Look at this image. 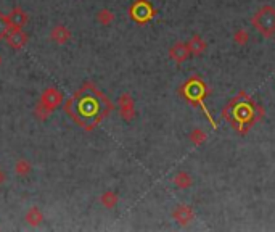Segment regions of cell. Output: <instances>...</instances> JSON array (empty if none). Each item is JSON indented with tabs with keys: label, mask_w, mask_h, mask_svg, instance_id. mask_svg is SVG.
I'll use <instances>...</instances> for the list:
<instances>
[{
	"label": "cell",
	"mask_w": 275,
	"mask_h": 232,
	"mask_svg": "<svg viewBox=\"0 0 275 232\" xmlns=\"http://www.w3.org/2000/svg\"><path fill=\"white\" fill-rule=\"evenodd\" d=\"M111 110L113 104L92 83H86L65 105L66 115L86 131L97 127L111 113Z\"/></svg>",
	"instance_id": "6da1fadb"
},
{
	"label": "cell",
	"mask_w": 275,
	"mask_h": 232,
	"mask_svg": "<svg viewBox=\"0 0 275 232\" xmlns=\"http://www.w3.org/2000/svg\"><path fill=\"white\" fill-rule=\"evenodd\" d=\"M222 116L224 119L229 121L237 134L244 136L248 134L250 127H253L258 121L264 119L266 110H264L262 105L254 102L246 92L241 90L237 97H233L230 102L224 107Z\"/></svg>",
	"instance_id": "7a4b0ae2"
},
{
	"label": "cell",
	"mask_w": 275,
	"mask_h": 232,
	"mask_svg": "<svg viewBox=\"0 0 275 232\" xmlns=\"http://www.w3.org/2000/svg\"><path fill=\"white\" fill-rule=\"evenodd\" d=\"M251 24L262 37L275 36V7L264 5L251 18Z\"/></svg>",
	"instance_id": "3957f363"
},
{
	"label": "cell",
	"mask_w": 275,
	"mask_h": 232,
	"mask_svg": "<svg viewBox=\"0 0 275 232\" xmlns=\"http://www.w3.org/2000/svg\"><path fill=\"white\" fill-rule=\"evenodd\" d=\"M182 94L185 95V98H188L191 104H195V105L200 104V107H203L205 113L209 116L208 110L205 107V97L208 95V87H206V84L203 83L200 78H190L188 83L183 84Z\"/></svg>",
	"instance_id": "277c9868"
},
{
	"label": "cell",
	"mask_w": 275,
	"mask_h": 232,
	"mask_svg": "<svg viewBox=\"0 0 275 232\" xmlns=\"http://www.w3.org/2000/svg\"><path fill=\"white\" fill-rule=\"evenodd\" d=\"M129 15L135 23L145 24V23L151 21L153 16L156 15V12H155V8L151 7V4L147 2V0H137V2L130 7Z\"/></svg>",
	"instance_id": "5b68a950"
},
{
	"label": "cell",
	"mask_w": 275,
	"mask_h": 232,
	"mask_svg": "<svg viewBox=\"0 0 275 232\" xmlns=\"http://www.w3.org/2000/svg\"><path fill=\"white\" fill-rule=\"evenodd\" d=\"M172 218L179 226H187L195 219V211L190 205H177L172 211Z\"/></svg>",
	"instance_id": "8992f818"
},
{
	"label": "cell",
	"mask_w": 275,
	"mask_h": 232,
	"mask_svg": "<svg viewBox=\"0 0 275 232\" xmlns=\"http://www.w3.org/2000/svg\"><path fill=\"white\" fill-rule=\"evenodd\" d=\"M118 107H119V112H121L122 119L132 121V119L135 118V102H134V98H132L129 94H122L119 97Z\"/></svg>",
	"instance_id": "52a82bcc"
},
{
	"label": "cell",
	"mask_w": 275,
	"mask_h": 232,
	"mask_svg": "<svg viewBox=\"0 0 275 232\" xmlns=\"http://www.w3.org/2000/svg\"><path fill=\"white\" fill-rule=\"evenodd\" d=\"M28 34L23 31V29H12L8 33V36L5 37L7 45L13 50H21L26 44H28Z\"/></svg>",
	"instance_id": "ba28073f"
},
{
	"label": "cell",
	"mask_w": 275,
	"mask_h": 232,
	"mask_svg": "<svg viewBox=\"0 0 275 232\" xmlns=\"http://www.w3.org/2000/svg\"><path fill=\"white\" fill-rule=\"evenodd\" d=\"M40 102H42L44 105H47L50 110H57L61 105V102H63V97H61L58 89L48 87L44 90L42 95H40Z\"/></svg>",
	"instance_id": "9c48e42d"
},
{
	"label": "cell",
	"mask_w": 275,
	"mask_h": 232,
	"mask_svg": "<svg viewBox=\"0 0 275 232\" xmlns=\"http://www.w3.org/2000/svg\"><path fill=\"white\" fill-rule=\"evenodd\" d=\"M169 57H171V60H174L177 65L185 63L190 58V50H188L187 42H176L169 48Z\"/></svg>",
	"instance_id": "30bf717a"
},
{
	"label": "cell",
	"mask_w": 275,
	"mask_h": 232,
	"mask_svg": "<svg viewBox=\"0 0 275 232\" xmlns=\"http://www.w3.org/2000/svg\"><path fill=\"white\" fill-rule=\"evenodd\" d=\"M71 37H73V33H71V29L65 24H57V26H53L52 31H50V39L58 45L68 44Z\"/></svg>",
	"instance_id": "8fae6325"
},
{
	"label": "cell",
	"mask_w": 275,
	"mask_h": 232,
	"mask_svg": "<svg viewBox=\"0 0 275 232\" xmlns=\"http://www.w3.org/2000/svg\"><path fill=\"white\" fill-rule=\"evenodd\" d=\"M8 21H10V26H12V29H23L26 24H28V13L24 12L23 8H13L12 12H10V15H7Z\"/></svg>",
	"instance_id": "7c38bea8"
},
{
	"label": "cell",
	"mask_w": 275,
	"mask_h": 232,
	"mask_svg": "<svg viewBox=\"0 0 275 232\" xmlns=\"http://www.w3.org/2000/svg\"><path fill=\"white\" fill-rule=\"evenodd\" d=\"M188 50H190V55L193 57H200L206 52V48H208V44H206V40L203 39L200 34H193L190 39H188Z\"/></svg>",
	"instance_id": "4fadbf2b"
},
{
	"label": "cell",
	"mask_w": 275,
	"mask_h": 232,
	"mask_svg": "<svg viewBox=\"0 0 275 232\" xmlns=\"http://www.w3.org/2000/svg\"><path fill=\"white\" fill-rule=\"evenodd\" d=\"M42 221H44L42 211H40L37 207L29 208V211L26 213V223H28L31 227H37L39 224H42Z\"/></svg>",
	"instance_id": "5bb4252c"
},
{
	"label": "cell",
	"mask_w": 275,
	"mask_h": 232,
	"mask_svg": "<svg viewBox=\"0 0 275 232\" xmlns=\"http://www.w3.org/2000/svg\"><path fill=\"white\" fill-rule=\"evenodd\" d=\"M174 184L179 189H190L193 186V177L187 173V171H179L174 176Z\"/></svg>",
	"instance_id": "9a60e30c"
},
{
	"label": "cell",
	"mask_w": 275,
	"mask_h": 232,
	"mask_svg": "<svg viewBox=\"0 0 275 232\" xmlns=\"http://www.w3.org/2000/svg\"><path fill=\"white\" fill-rule=\"evenodd\" d=\"M100 201H101V205H103L105 208L113 210V208L118 205L119 197H118V194H116V192H113V190H106V192L101 194Z\"/></svg>",
	"instance_id": "2e32d148"
},
{
	"label": "cell",
	"mask_w": 275,
	"mask_h": 232,
	"mask_svg": "<svg viewBox=\"0 0 275 232\" xmlns=\"http://www.w3.org/2000/svg\"><path fill=\"white\" fill-rule=\"evenodd\" d=\"M97 21H98L100 24H103V26L113 24V21H115V13L111 12V10H108V8L100 10V12L97 13Z\"/></svg>",
	"instance_id": "e0dca14e"
},
{
	"label": "cell",
	"mask_w": 275,
	"mask_h": 232,
	"mask_svg": "<svg viewBox=\"0 0 275 232\" xmlns=\"http://www.w3.org/2000/svg\"><path fill=\"white\" fill-rule=\"evenodd\" d=\"M31 169H33V166H31V163H29L28 160H24V158H19L15 163V173L18 176H21V177L28 176L31 173Z\"/></svg>",
	"instance_id": "ac0fdd59"
},
{
	"label": "cell",
	"mask_w": 275,
	"mask_h": 232,
	"mask_svg": "<svg viewBox=\"0 0 275 232\" xmlns=\"http://www.w3.org/2000/svg\"><path fill=\"white\" fill-rule=\"evenodd\" d=\"M52 112H53V110H50L47 105H44V104L39 100V104H37L36 108H34V116H36L37 119H40V121H47L48 116L52 115Z\"/></svg>",
	"instance_id": "d6986e66"
},
{
	"label": "cell",
	"mask_w": 275,
	"mask_h": 232,
	"mask_svg": "<svg viewBox=\"0 0 275 232\" xmlns=\"http://www.w3.org/2000/svg\"><path fill=\"white\" fill-rule=\"evenodd\" d=\"M188 139H190V142H191L193 145H201V144H205V142H206L208 136H206L205 131H201V129H193L191 133H190V136H188Z\"/></svg>",
	"instance_id": "ffe728a7"
},
{
	"label": "cell",
	"mask_w": 275,
	"mask_h": 232,
	"mask_svg": "<svg viewBox=\"0 0 275 232\" xmlns=\"http://www.w3.org/2000/svg\"><path fill=\"white\" fill-rule=\"evenodd\" d=\"M233 42L237 45H246L250 42V33L246 29H238V31H235V34H233Z\"/></svg>",
	"instance_id": "44dd1931"
},
{
	"label": "cell",
	"mask_w": 275,
	"mask_h": 232,
	"mask_svg": "<svg viewBox=\"0 0 275 232\" xmlns=\"http://www.w3.org/2000/svg\"><path fill=\"white\" fill-rule=\"evenodd\" d=\"M10 31H12V26H10L8 18H7V15L0 12V40H4Z\"/></svg>",
	"instance_id": "7402d4cb"
},
{
	"label": "cell",
	"mask_w": 275,
	"mask_h": 232,
	"mask_svg": "<svg viewBox=\"0 0 275 232\" xmlns=\"http://www.w3.org/2000/svg\"><path fill=\"white\" fill-rule=\"evenodd\" d=\"M4 181H5V174H4V171L0 169V186L4 184Z\"/></svg>",
	"instance_id": "603a6c76"
},
{
	"label": "cell",
	"mask_w": 275,
	"mask_h": 232,
	"mask_svg": "<svg viewBox=\"0 0 275 232\" xmlns=\"http://www.w3.org/2000/svg\"><path fill=\"white\" fill-rule=\"evenodd\" d=\"M2 62H4V60H2V55H0V65H2Z\"/></svg>",
	"instance_id": "cb8c5ba5"
}]
</instances>
